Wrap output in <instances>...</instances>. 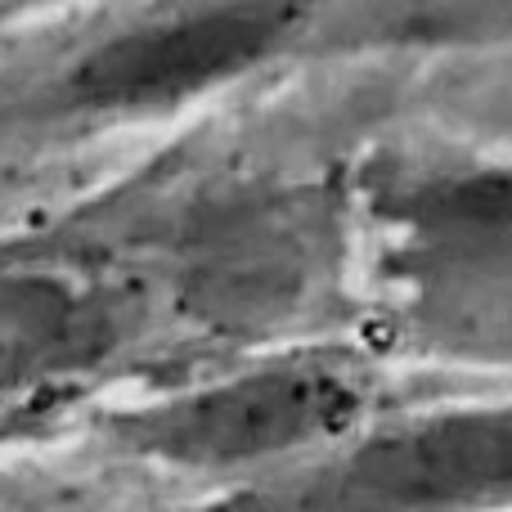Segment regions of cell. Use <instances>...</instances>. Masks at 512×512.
Returning <instances> with one entry per match:
<instances>
[]
</instances>
